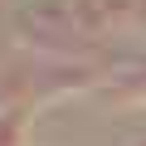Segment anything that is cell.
I'll return each instance as SVG.
<instances>
[{
	"label": "cell",
	"instance_id": "cell-1",
	"mask_svg": "<svg viewBox=\"0 0 146 146\" xmlns=\"http://www.w3.org/2000/svg\"><path fill=\"white\" fill-rule=\"evenodd\" d=\"M25 141V117H0V146H20Z\"/></svg>",
	"mask_w": 146,
	"mask_h": 146
}]
</instances>
